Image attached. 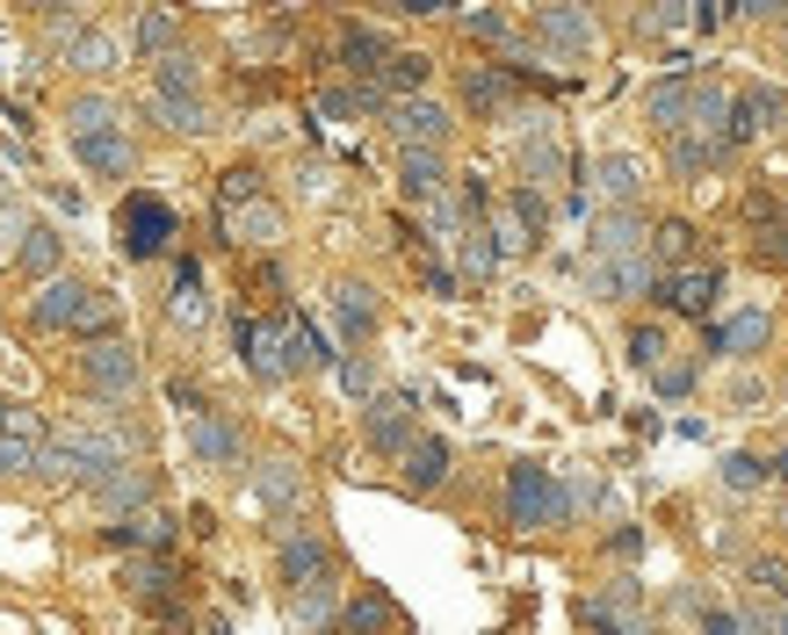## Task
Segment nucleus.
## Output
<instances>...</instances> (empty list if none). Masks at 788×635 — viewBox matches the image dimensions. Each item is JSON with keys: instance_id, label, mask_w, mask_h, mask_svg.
<instances>
[{"instance_id": "obj_45", "label": "nucleus", "mask_w": 788, "mask_h": 635, "mask_svg": "<svg viewBox=\"0 0 788 635\" xmlns=\"http://www.w3.org/2000/svg\"><path fill=\"white\" fill-rule=\"evenodd\" d=\"M687 246H695L687 224H658V253H666V260H687Z\"/></svg>"}, {"instance_id": "obj_47", "label": "nucleus", "mask_w": 788, "mask_h": 635, "mask_svg": "<svg viewBox=\"0 0 788 635\" xmlns=\"http://www.w3.org/2000/svg\"><path fill=\"white\" fill-rule=\"evenodd\" d=\"M673 159H680V167L695 173V167H709V159H717V145H701V138H680V145H673Z\"/></svg>"}, {"instance_id": "obj_37", "label": "nucleus", "mask_w": 788, "mask_h": 635, "mask_svg": "<svg viewBox=\"0 0 788 635\" xmlns=\"http://www.w3.org/2000/svg\"><path fill=\"white\" fill-rule=\"evenodd\" d=\"M463 94H471V109H499V102H507V72H471Z\"/></svg>"}, {"instance_id": "obj_14", "label": "nucleus", "mask_w": 788, "mask_h": 635, "mask_svg": "<svg viewBox=\"0 0 788 635\" xmlns=\"http://www.w3.org/2000/svg\"><path fill=\"white\" fill-rule=\"evenodd\" d=\"M644 109H651V123H658V131H687V116H695V80H687V72L658 80Z\"/></svg>"}, {"instance_id": "obj_22", "label": "nucleus", "mask_w": 788, "mask_h": 635, "mask_svg": "<svg viewBox=\"0 0 788 635\" xmlns=\"http://www.w3.org/2000/svg\"><path fill=\"white\" fill-rule=\"evenodd\" d=\"M405 477H413V491H435L449 477V441H413L405 447Z\"/></svg>"}, {"instance_id": "obj_15", "label": "nucleus", "mask_w": 788, "mask_h": 635, "mask_svg": "<svg viewBox=\"0 0 788 635\" xmlns=\"http://www.w3.org/2000/svg\"><path fill=\"white\" fill-rule=\"evenodd\" d=\"M586 282H594L600 296H644L651 290V260H600V268H586Z\"/></svg>"}, {"instance_id": "obj_21", "label": "nucleus", "mask_w": 788, "mask_h": 635, "mask_svg": "<svg viewBox=\"0 0 788 635\" xmlns=\"http://www.w3.org/2000/svg\"><path fill=\"white\" fill-rule=\"evenodd\" d=\"M297 491H304L297 463H261V477H254V498H261L268 513H282V506H297Z\"/></svg>"}, {"instance_id": "obj_44", "label": "nucleus", "mask_w": 788, "mask_h": 635, "mask_svg": "<svg viewBox=\"0 0 788 635\" xmlns=\"http://www.w3.org/2000/svg\"><path fill=\"white\" fill-rule=\"evenodd\" d=\"M254 189H261V173H246V167H232V173H225V203H232V209L254 203Z\"/></svg>"}, {"instance_id": "obj_48", "label": "nucleus", "mask_w": 788, "mask_h": 635, "mask_svg": "<svg viewBox=\"0 0 788 635\" xmlns=\"http://www.w3.org/2000/svg\"><path fill=\"white\" fill-rule=\"evenodd\" d=\"M753 585H767V592H788V570L774 564V556H753Z\"/></svg>"}, {"instance_id": "obj_35", "label": "nucleus", "mask_w": 788, "mask_h": 635, "mask_svg": "<svg viewBox=\"0 0 788 635\" xmlns=\"http://www.w3.org/2000/svg\"><path fill=\"white\" fill-rule=\"evenodd\" d=\"M239 239H246V246H275V239H282V217H275V209H261V203H254V209L239 217Z\"/></svg>"}, {"instance_id": "obj_3", "label": "nucleus", "mask_w": 788, "mask_h": 635, "mask_svg": "<svg viewBox=\"0 0 788 635\" xmlns=\"http://www.w3.org/2000/svg\"><path fill=\"white\" fill-rule=\"evenodd\" d=\"M116 231H123V253H131V260H153L159 246L175 239V209L159 203V195H131L123 217H116Z\"/></svg>"}, {"instance_id": "obj_46", "label": "nucleus", "mask_w": 788, "mask_h": 635, "mask_svg": "<svg viewBox=\"0 0 788 635\" xmlns=\"http://www.w3.org/2000/svg\"><path fill=\"white\" fill-rule=\"evenodd\" d=\"M463 30H471V36H492V44H499V36H507V15H492V8H471V15H463Z\"/></svg>"}, {"instance_id": "obj_20", "label": "nucleus", "mask_w": 788, "mask_h": 635, "mask_svg": "<svg viewBox=\"0 0 788 635\" xmlns=\"http://www.w3.org/2000/svg\"><path fill=\"white\" fill-rule=\"evenodd\" d=\"M334 310H340V332H348V340H362V332L376 326V290H362V282H340V290H334Z\"/></svg>"}, {"instance_id": "obj_4", "label": "nucleus", "mask_w": 788, "mask_h": 635, "mask_svg": "<svg viewBox=\"0 0 788 635\" xmlns=\"http://www.w3.org/2000/svg\"><path fill=\"white\" fill-rule=\"evenodd\" d=\"M232 347L239 361L254 368L261 383H282L290 376V354H282V326H254V318H232Z\"/></svg>"}, {"instance_id": "obj_33", "label": "nucleus", "mask_w": 788, "mask_h": 635, "mask_svg": "<svg viewBox=\"0 0 788 635\" xmlns=\"http://www.w3.org/2000/svg\"><path fill=\"white\" fill-rule=\"evenodd\" d=\"M36 455H44V441H15V433H0V477H36Z\"/></svg>"}, {"instance_id": "obj_23", "label": "nucleus", "mask_w": 788, "mask_h": 635, "mask_svg": "<svg viewBox=\"0 0 788 635\" xmlns=\"http://www.w3.org/2000/svg\"><path fill=\"white\" fill-rule=\"evenodd\" d=\"M153 116L167 123V131H211V109H203V94H153Z\"/></svg>"}, {"instance_id": "obj_6", "label": "nucleus", "mask_w": 788, "mask_h": 635, "mask_svg": "<svg viewBox=\"0 0 788 635\" xmlns=\"http://www.w3.org/2000/svg\"><path fill=\"white\" fill-rule=\"evenodd\" d=\"M586 253H594V268L600 260H637L644 253V217H637V209H608V217H594Z\"/></svg>"}, {"instance_id": "obj_29", "label": "nucleus", "mask_w": 788, "mask_h": 635, "mask_svg": "<svg viewBox=\"0 0 788 635\" xmlns=\"http://www.w3.org/2000/svg\"><path fill=\"white\" fill-rule=\"evenodd\" d=\"M94 491H102V506H145V498H153V477H145V469H109Z\"/></svg>"}, {"instance_id": "obj_25", "label": "nucleus", "mask_w": 788, "mask_h": 635, "mask_svg": "<svg viewBox=\"0 0 788 635\" xmlns=\"http://www.w3.org/2000/svg\"><path fill=\"white\" fill-rule=\"evenodd\" d=\"M282 354H290V368H326V340H318L312 326H304V318H282Z\"/></svg>"}, {"instance_id": "obj_1", "label": "nucleus", "mask_w": 788, "mask_h": 635, "mask_svg": "<svg viewBox=\"0 0 788 635\" xmlns=\"http://www.w3.org/2000/svg\"><path fill=\"white\" fill-rule=\"evenodd\" d=\"M507 513H514V528H564L572 498L558 491V477L543 463H514L507 469Z\"/></svg>"}, {"instance_id": "obj_8", "label": "nucleus", "mask_w": 788, "mask_h": 635, "mask_svg": "<svg viewBox=\"0 0 788 635\" xmlns=\"http://www.w3.org/2000/svg\"><path fill=\"white\" fill-rule=\"evenodd\" d=\"M788 116V102L774 94V87H745L731 102V123H723V145H745L753 131H767V123H781Z\"/></svg>"}, {"instance_id": "obj_9", "label": "nucleus", "mask_w": 788, "mask_h": 635, "mask_svg": "<svg viewBox=\"0 0 788 635\" xmlns=\"http://www.w3.org/2000/svg\"><path fill=\"white\" fill-rule=\"evenodd\" d=\"M536 30H543V44H550V52H564V58L594 52V15H586V8H543Z\"/></svg>"}, {"instance_id": "obj_41", "label": "nucleus", "mask_w": 788, "mask_h": 635, "mask_svg": "<svg viewBox=\"0 0 788 635\" xmlns=\"http://www.w3.org/2000/svg\"><path fill=\"white\" fill-rule=\"evenodd\" d=\"M376 621H391V600H384V592H369V600L348 606V628H354V635H369Z\"/></svg>"}, {"instance_id": "obj_30", "label": "nucleus", "mask_w": 788, "mask_h": 635, "mask_svg": "<svg viewBox=\"0 0 788 635\" xmlns=\"http://www.w3.org/2000/svg\"><path fill=\"white\" fill-rule=\"evenodd\" d=\"M175 36H181V22L167 15V8L138 15V52H153V58H175Z\"/></svg>"}, {"instance_id": "obj_39", "label": "nucleus", "mask_w": 788, "mask_h": 635, "mask_svg": "<svg viewBox=\"0 0 788 635\" xmlns=\"http://www.w3.org/2000/svg\"><path fill=\"white\" fill-rule=\"evenodd\" d=\"M159 94H195V66H189V58H159Z\"/></svg>"}, {"instance_id": "obj_7", "label": "nucleus", "mask_w": 788, "mask_h": 635, "mask_svg": "<svg viewBox=\"0 0 788 635\" xmlns=\"http://www.w3.org/2000/svg\"><path fill=\"white\" fill-rule=\"evenodd\" d=\"M80 376H88L94 390H109V397H131V390H138V354L116 347V340H102V347L80 354Z\"/></svg>"}, {"instance_id": "obj_52", "label": "nucleus", "mask_w": 788, "mask_h": 635, "mask_svg": "<svg viewBox=\"0 0 788 635\" xmlns=\"http://www.w3.org/2000/svg\"><path fill=\"white\" fill-rule=\"evenodd\" d=\"M738 628H745L738 614H701V635H738Z\"/></svg>"}, {"instance_id": "obj_18", "label": "nucleus", "mask_w": 788, "mask_h": 635, "mask_svg": "<svg viewBox=\"0 0 788 635\" xmlns=\"http://www.w3.org/2000/svg\"><path fill=\"white\" fill-rule=\"evenodd\" d=\"M767 318L759 310H745V318H731V326H717L709 332V354H753V347H767Z\"/></svg>"}, {"instance_id": "obj_17", "label": "nucleus", "mask_w": 788, "mask_h": 635, "mask_svg": "<svg viewBox=\"0 0 788 635\" xmlns=\"http://www.w3.org/2000/svg\"><path fill=\"white\" fill-rule=\"evenodd\" d=\"M717 290H723V275H717V268H687V275H673L658 296H666L673 310H709V304H717Z\"/></svg>"}, {"instance_id": "obj_16", "label": "nucleus", "mask_w": 788, "mask_h": 635, "mask_svg": "<svg viewBox=\"0 0 788 635\" xmlns=\"http://www.w3.org/2000/svg\"><path fill=\"white\" fill-rule=\"evenodd\" d=\"M398 181L413 203H441V189H449V173H441V152H405L398 159Z\"/></svg>"}, {"instance_id": "obj_32", "label": "nucleus", "mask_w": 788, "mask_h": 635, "mask_svg": "<svg viewBox=\"0 0 788 635\" xmlns=\"http://www.w3.org/2000/svg\"><path fill=\"white\" fill-rule=\"evenodd\" d=\"M22 268H36V275H52V268H58V231L30 224V231H22Z\"/></svg>"}, {"instance_id": "obj_34", "label": "nucleus", "mask_w": 788, "mask_h": 635, "mask_svg": "<svg viewBox=\"0 0 788 635\" xmlns=\"http://www.w3.org/2000/svg\"><path fill=\"white\" fill-rule=\"evenodd\" d=\"M116 58H123L116 36H80V44H72V66H80V72H109Z\"/></svg>"}, {"instance_id": "obj_11", "label": "nucleus", "mask_w": 788, "mask_h": 635, "mask_svg": "<svg viewBox=\"0 0 788 635\" xmlns=\"http://www.w3.org/2000/svg\"><path fill=\"white\" fill-rule=\"evenodd\" d=\"M72 152H80V167H88V173H109V181H123V173L138 167V152H131V138H123V131H94V138H72Z\"/></svg>"}, {"instance_id": "obj_26", "label": "nucleus", "mask_w": 788, "mask_h": 635, "mask_svg": "<svg viewBox=\"0 0 788 635\" xmlns=\"http://www.w3.org/2000/svg\"><path fill=\"white\" fill-rule=\"evenodd\" d=\"M521 167H528V189H536V181H564V145L550 138V131H536V138L521 145Z\"/></svg>"}, {"instance_id": "obj_19", "label": "nucleus", "mask_w": 788, "mask_h": 635, "mask_svg": "<svg viewBox=\"0 0 788 635\" xmlns=\"http://www.w3.org/2000/svg\"><path fill=\"white\" fill-rule=\"evenodd\" d=\"M66 123L72 138H94V131H123V109L109 94H80V102H66Z\"/></svg>"}, {"instance_id": "obj_27", "label": "nucleus", "mask_w": 788, "mask_h": 635, "mask_svg": "<svg viewBox=\"0 0 788 635\" xmlns=\"http://www.w3.org/2000/svg\"><path fill=\"white\" fill-rule=\"evenodd\" d=\"M290 614H297V628H326V621H334V578L297 585V592H290Z\"/></svg>"}, {"instance_id": "obj_12", "label": "nucleus", "mask_w": 788, "mask_h": 635, "mask_svg": "<svg viewBox=\"0 0 788 635\" xmlns=\"http://www.w3.org/2000/svg\"><path fill=\"white\" fill-rule=\"evenodd\" d=\"M326 534H312V528H297V534H282V578L290 585H318L326 578Z\"/></svg>"}, {"instance_id": "obj_38", "label": "nucleus", "mask_w": 788, "mask_h": 635, "mask_svg": "<svg viewBox=\"0 0 788 635\" xmlns=\"http://www.w3.org/2000/svg\"><path fill=\"white\" fill-rule=\"evenodd\" d=\"M340 52H348L354 72H369V58H384V36H376V30H348V36H340Z\"/></svg>"}, {"instance_id": "obj_49", "label": "nucleus", "mask_w": 788, "mask_h": 635, "mask_svg": "<svg viewBox=\"0 0 788 635\" xmlns=\"http://www.w3.org/2000/svg\"><path fill=\"white\" fill-rule=\"evenodd\" d=\"M340 383H348L354 397H369V383H376V368H369V361H340Z\"/></svg>"}, {"instance_id": "obj_10", "label": "nucleus", "mask_w": 788, "mask_h": 635, "mask_svg": "<svg viewBox=\"0 0 788 635\" xmlns=\"http://www.w3.org/2000/svg\"><path fill=\"white\" fill-rule=\"evenodd\" d=\"M369 447H384V455L413 447V397H376L369 405Z\"/></svg>"}, {"instance_id": "obj_5", "label": "nucleus", "mask_w": 788, "mask_h": 635, "mask_svg": "<svg viewBox=\"0 0 788 635\" xmlns=\"http://www.w3.org/2000/svg\"><path fill=\"white\" fill-rule=\"evenodd\" d=\"M391 131L405 138V152H435V145L449 138V109H441V102H420V94H405V102H391Z\"/></svg>"}, {"instance_id": "obj_31", "label": "nucleus", "mask_w": 788, "mask_h": 635, "mask_svg": "<svg viewBox=\"0 0 788 635\" xmlns=\"http://www.w3.org/2000/svg\"><path fill=\"white\" fill-rule=\"evenodd\" d=\"M492 268H499V246H492V231H485V224H471V231H463V275H471V282H485Z\"/></svg>"}, {"instance_id": "obj_36", "label": "nucleus", "mask_w": 788, "mask_h": 635, "mask_svg": "<svg viewBox=\"0 0 788 635\" xmlns=\"http://www.w3.org/2000/svg\"><path fill=\"white\" fill-rule=\"evenodd\" d=\"M723 484H731V491H759V484H767V463H759V455H723Z\"/></svg>"}, {"instance_id": "obj_2", "label": "nucleus", "mask_w": 788, "mask_h": 635, "mask_svg": "<svg viewBox=\"0 0 788 635\" xmlns=\"http://www.w3.org/2000/svg\"><path fill=\"white\" fill-rule=\"evenodd\" d=\"M36 326H44V332H58V326L109 332V296L80 290V282H44V296H36Z\"/></svg>"}, {"instance_id": "obj_24", "label": "nucleus", "mask_w": 788, "mask_h": 635, "mask_svg": "<svg viewBox=\"0 0 788 635\" xmlns=\"http://www.w3.org/2000/svg\"><path fill=\"white\" fill-rule=\"evenodd\" d=\"M637 189H644V167H637L630 152H608V159H600V195H615V203L630 209Z\"/></svg>"}, {"instance_id": "obj_28", "label": "nucleus", "mask_w": 788, "mask_h": 635, "mask_svg": "<svg viewBox=\"0 0 788 635\" xmlns=\"http://www.w3.org/2000/svg\"><path fill=\"white\" fill-rule=\"evenodd\" d=\"M102 542H109V549H159V542H167V520H159V513L116 520V528H102Z\"/></svg>"}, {"instance_id": "obj_53", "label": "nucleus", "mask_w": 788, "mask_h": 635, "mask_svg": "<svg viewBox=\"0 0 788 635\" xmlns=\"http://www.w3.org/2000/svg\"><path fill=\"white\" fill-rule=\"evenodd\" d=\"M774 477H788V455H774Z\"/></svg>"}, {"instance_id": "obj_43", "label": "nucleus", "mask_w": 788, "mask_h": 635, "mask_svg": "<svg viewBox=\"0 0 788 635\" xmlns=\"http://www.w3.org/2000/svg\"><path fill=\"white\" fill-rule=\"evenodd\" d=\"M658 354H666V332L637 326V332H630V361H637V368H658Z\"/></svg>"}, {"instance_id": "obj_40", "label": "nucleus", "mask_w": 788, "mask_h": 635, "mask_svg": "<svg viewBox=\"0 0 788 635\" xmlns=\"http://www.w3.org/2000/svg\"><path fill=\"white\" fill-rule=\"evenodd\" d=\"M514 217H521V231H543V224H550V203L521 181V189H514Z\"/></svg>"}, {"instance_id": "obj_13", "label": "nucleus", "mask_w": 788, "mask_h": 635, "mask_svg": "<svg viewBox=\"0 0 788 635\" xmlns=\"http://www.w3.org/2000/svg\"><path fill=\"white\" fill-rule=\"evenodd\" d=\"M189 441H195V463H211V469H232L239 463V427H232L225 412H203L189 427Z\"/></svg>"}, {"instance_id": "obj_50", "label": "nucleus", "mask_w": 788, "mask_h": 635, "mask_svg": "<svg viewBox=\"0 0 788 635\" xmlns=\"http://www.w3.org/2000/svg\"><path fill=\"white\" fill-rule=\"evenodd\" d=\"M687 383H695V368H687V361H673V368H658V390H666V397H680Z\"/></svg>"}, {"instance_id": "obj_51", "label": "nucleus", "mask_w": 788, "mask_h": 635, "mask_svg": "<svg viewBox=\"0 0 788 635\" xmlns=\"http://www.w3.org/2000/svg\"><path fill=\"white\" fill-rule=\"evenodd\" d=\"M651 30H680V22H695V15H687V8H680V0H673V8H651Z\"/></svg>"}, {"instance_id": "obj_42", "label": "nucleus", "mask_w": 788, "mask_h": 635, "mask_svg": "<svg viewBox=\"0 0 788 635\" xmlns=\"http://www.w3.org/2000/svg\"><path fill=\"white\" fill-rule=\"evenodd\" d=\"M391 87H427V58L420 52H391Z\"/></svg>"}]
</instances>
